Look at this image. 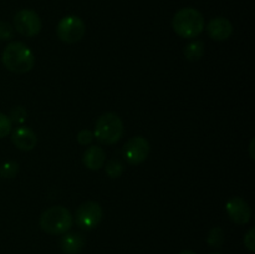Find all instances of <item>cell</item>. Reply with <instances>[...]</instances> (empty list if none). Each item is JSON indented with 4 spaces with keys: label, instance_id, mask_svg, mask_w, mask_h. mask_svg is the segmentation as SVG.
Instances as JSON below:
<instances>
[{
    "label": "cell",
    "instance_id": "44dd1931",
    "mask_svg": "<svg viewBox=\"0 0 255 254\" xmlns=\"http://www.w3.org/2000/svg\"><path fill=\"white\" fill-rule=\"evenodd\" d=\"M94 138V133H92L91 131H89V129H82V131H80L79 134H77V141H79V143L82 144V146L90 144Z\"/></svg>",
    "mask_w": 255,
    "mask_h": 254
},
{
    "label": "cell",
    "instance_id": "9a60e30c",
    "mask_svg": "<svg viewBox=\"0 0 255 254\" xmlns=\"http://www.w3.org/2000/svg\"><path fill=\"white\" fill-rule=\"evenodd\" d=\"M105 171L110 178H119L124 173V164L119 159H110L106 163Z\"/></svg>",
    "mask_w": 255,
    "mask_h": 254
},
{
    "label": "cell",
    "instance_id": "7c38bea8",
    "mask_svg": "<svg viewBox=\"0 0 255 254\" xmlns=\"http://www.w3.org/2000/svg\"><path fill=\"white\" fill-rule=\"evenodd\" d=\"M60 246H61V251L65 254H77L84 248L85 238L81 233H77V232L64 233Z\"/></svg>",
    "mask_w": 255,
    "mask_h": 254
},
{
    "label": "cell",
    "instance_id": "5b68a950",
    "mask_svg": "<svg viewBox=\"0 0 255 254\" xmlns=\"http://www.w3.org/2000/svg\"><path fill=\"white\" fill-rule=\"evenodd\" d=\"M85 32H86V26L84 21L75 15L62 17L56 27L57 37L66 44L79 42L84 37Z\"/></svg>",
    "mask_w": 255,
    "mask_h": 254
},
{
    "label": "cell",
    "instance_id": "8992f818",
    "mask_svg": "<svg viewBox=\"0 0 255 254\" xmlns=\"http://www.w3.org/2000/svg\"><path fill=\"white\" fill-rule=\"evenodd\" d=\"M75 219H76V224L81 229L90 231V229L96 228L102 219L101 206L94 201L85 202L76 209Z\"/></svg>",
    "mask_w": 255,
    "mask_h": 254
},
{
    "label": "cell",
    "instance_id": "9c48e42d",
    "mask_svg": "<svg viewBox=\"0 0 255 254\" xmlns=\"http://www.w3.org/2000/svg\"><path fill=\"white\" fill-rule=\"evenodd\" d=\"M228 217L237 224H246L252 218V208L241 197H232L226 204Z\"/></svg>",
    "mask_w": 255,
    "mask_h": 254
},
{
    "label": "cell",
    "instance_id": "30bf717a",
    "mask_svg": "<svg viewBox=\"0 0 255 254\" xmlns=\"http://www.w3.org/2000/svg\"><path fill=\"white\" fill-rule=\"evenodd\" d=\"M207 32L216 41H224L233 34V25L226 17H214L207 25Z\"/></svg>",
    "mask_w": 255,
    "mask_h": 254
},
{
    "label": "cell",
    "instance_id": "277c9868",
    "mask_svg": "<svg viewBox=\"0 0 255 254\" xmlns=\"http://www.w3.org/2000/svg\"><path fill=\"white\" fill-rule=\"evenodd\" d=\"M72 224H74V217L69 209L62 206L50 207L40 217L41 229L52 236L66 233Z\"/></svg>",
    "mask_w": 255,
    "mask_h": 254
},
{
    "label": "cell",
    "instance_id": "ba28073f",
    "mask_svg": "<svg viewBox=\"0 0 255 254\" xmlns=\"http://www.w3.org/2000/svg\"><path fill=\"white\" fill-rule=\"evenodd\" d=\"M151 147L144 137H132L124 146V157L129 164H139L148 157Z\"/></svg>",
    "mask_w": 255,
    "mask_h": 254
},
{
    "label": "cell",
    "instance_id": "d6986e66",
    "mask_svg": "<svg viewBox=\"0 0 255 254\" xmlns=\"http://www.w3.org/2000/svg\"><path fill=\"white\" fill-rule=\"evenodd\" d=\"M12 128V122L10 121L9 116L0 112V138L9 136Z\"/></svg>",
    "mask_w": 255,
    "mask_h": 254
},
{
    "label": "cell",
    "instance_id": "52a82bcc",
    "mask_svg": "<svg viewBox=\"0 0 255 254\" xmlns=\"http://www.w3.org/2000/svg\"><path fill=\"white\" fill-rule=\"evenodd\" d=\"M41 19L34 10H20L14 16V29L22 36H36L41 31Z\"/></svg>",
    "mask_w": 255,
    "mask_h": 254
},
{
    "label": "cell",
    "instance_id": "5bb4252c",
    "mask_svg": "<svg viewBox=\"0 0 255 254\" xmlns=\"http://www.w3.org/2000/svg\"><path fill=\"white\" fill-rule=\"evenodd\" d=\"M204 54V44L202 41H196L191 42L186 46L184 49V56H186L187 60L189 61H196V60H199Z\"/></svg>",
    "mask_w": 255,
    "mask_h": 254
},
{
    "label": "cell",
    "instance_id": "7a4b0ae2",
    "mask_svg": "<svg viewBox=\"0 0 255 254\" xmlns=\"http://www.w3.org/2000/svg\"><path fill=\"white\" fill-rule=\"evenodd\" d=\"M172 26L183 39H194L204 30V17L193 7H184L176 12L172 20Z\"/></svg>",
    "mask_w": 255,
    "mask_h": 254
},
{
    "label": "cell",
    "instance_id": "ffe728a7",
    "mask_svg": "<svg viewBox=\"0 0 255 254\" xmlns=\"http://www.w3.org/2000/svg\"><path fill=\"white\" fill-rule=\"evenodd\" d=\"M14 36V27L9 22L0 21V40L6 41V40L12 39Z\"/></svg>",
    "mask_w": 255,
    "mask_h": 254
},
{
    "label": "cell",
    "instance_id": "7402d4cb",
    "mask_svg": "<svg viewBox=\"0 0 255 254\" xmlns=\"http://www.w3.org/2000/svg\"><path fill=\"white\" fill-rule=\"evenodd\" d=\"M244 246L251 252H255V228H251L244 236Z\"/></svg>",
    "mask_w": 255,
    "mask_h": 254
},
{
    "label": "cell",
    "instance_id": "603a6c76",
    "mask_svg": "<svg viewBox=\"0 0 255 254\" xmlns=\"http://www.w3.org/2000/svg\"><path fill=\"white\" fill-rule=\"evenodd\" d=\"M253 146H254V139H252V142H251V156H252V158L254 159V153H253Z\"/></svg>",
    "mask_w": 255,
    "mask_h": 254
},
{
    "label": "cell",
    "instance_id": "4fadbf2b",
    "mask_svg": "<svg viewBox=\"0 0 255 254\" xmlns=\"http://www.w3.org/2000/svg\"><path fill=\"white\" fill-rule=\"evenodd\" d=\"M82 161H84L86 168L91 169V171H99L101 167H104L105 161H106V154L101 147L91 146L85 151Z\"/></svg>",
    "mask_w": 255,
    "mask_h": 254
},
{
    "label": "cell",
    "instance_id": "2e32d148",
    "mask_svg": "<svg viewBox=\"0 0 255 254\" xmlns=\"http://www.w3.org/2000/svg\"><path fill=\"white\" fill-rule=\"evenodd\" d=\"M209 246L214 247V248H219L222 247L224 242V233L222 231V228L219 227H214L213 229H211V232L208 233V238H207Z\"/></svg>",
    "mask_w": 255,
    "mask_h": 254
},
{
    "label": "cell",
    "instance_id": "ac0fdd59",
    "mask_svg": "<svg viewBox=\"0 0 255 254\" xmlns=\"http://www.w3.org/2000/svg\"><path fill=\"white\" fill-rule=\"evenodd\" d=\"M26 117H27V112L22 106L12 107L9 115L10 121L15 122V124H22V122L26 120Z\"/></svg>",
    "mask_w": 255,
    "mask_h": 254
},
{
    "label": "cell",
    "instance_id": "6da1fadb",
    "mask_svg": "<svg viewBox=\"0 0 255 254\" xmlns=\"http://www.w3.org/2000/svg\"><path fill=\"white\" fill-rule=\"evenodd\" d=\"M2 65L15 74H26L35 65V56L31 50L20 41L10 42L2 51Z\"/></svg>",
    "mask_w": 255,
    "mask_h": 254
},
{
    "label": "cell",
    "instance_id": "e0dca14e",
    "mask_svg": "<svg viewBox=\"0 0 255 254\" xmlns=\"http://www.w3.org/2000/svg\"><path fill=\"white\" fill-rule=\"evenodd\" d=\"M19 173V164L14 161L5 162L0 166V176L4 178H14Z\"/></svg>",
    "mask_w": 255,
    "mask_h": 254
},
{
    "label": "cell",
    "instance_id": "8fae6325",
    "mask_svg": "<svg viewBox=\"0 0 255 254\" xmlns=\"http://www.w3.org/2000/svg\"><path fill=\"white\" fill-rule=\"evenodd\" d=\"M11 141L21 151H31L37 143V137L29 127H17L11 134Z\"/></svg>",
    "mask_w": 255,
    "mask_h": 254
},
{
    "label": "cell",
    "instance_id": "d4e9b609",
    "mask_svg": "<svg viewBox=\"0 0 255 254\" xmlns=\"http://www.w3.org/2000/svg\"><path fill=\"white\" fill-rule=\"evenodd\" d=\"M211 254H221V253H211Z\"/></svg>",
    "mask_w": 255,
    "mask_h": 254
},
{
    "label": "cell",
    "instance_id": "3957f363",
    "mask_svg": "<svg viewBox=\"0 0 255 254\" xmlns=\"http://www.w3.org/2000/svg\"><path fill=\"white\" fill-rule=\"evenodd\" d=\"M124 134V122L119 115L105 112L97 119L95 125L94 137L102 144H114L121 139Z\"/></svg>",
    "mask_w": 255,
    "mask_h": 254
},
{
    "label": "cell",
    "instance_id": "cb8c5ba5",
    "mask_svg": "<svg viewBox=\"0 0 255 254\" xmlns=\"http://www.w3.org/2000/svg\"><path fill=\"white\" fill-rule=\"evenodd\" d=\"M179 254H197V253H194L193 251H183V252H181Z\"/></svg>",
    "mask_w": 255,
    "mask_h": 254
}]
</instances>
